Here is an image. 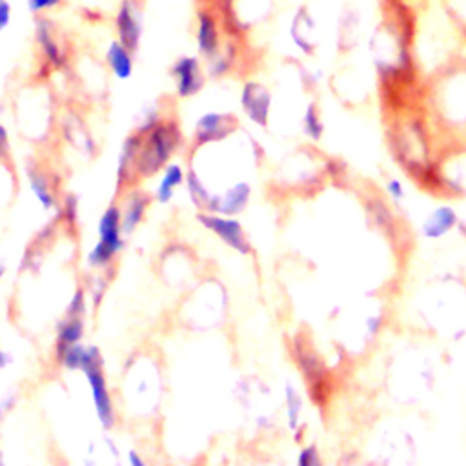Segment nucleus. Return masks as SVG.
I'll use <instances>...</instances> for the list:
<instances>
[{"label":"nucleus","mask_w":466,"mask_h":466,"mask_svg":"<svg viewBox=\"0 0 466 466\" xmlns=\"http://www.w3.org/2000/svg\"><path fill=\"white\" fill-rule=\"evenodd\" d=\"M9 362H11V355L5 353L4 350H0V371L5 370L9 366Z\"/></svg>","instance_id":"nucleus-40"},{"label":"nucleus","mask_w":466,"mask_h":466,"mask_svg":"<svg viewBox=\"0 0 466 466\" xmlns=\"http://www.w3.org/2000/svg\"><path fill=\"white\" fill-rule=\"evenodd\" d=\"M82 373L86 375L91 402H93V408H95V413H96V419H98L100 426L104 430H111L115 426V420H116V411H115V404H113L109 386H107V379H106V373H104V364L91 366V368L84 370Z\"/></svg>","instance_id":"nucleus-6"},{"label":"nucleus","mask_w":466,"mask_h":466,"mask_svg":"<svg viewBox=\"0 0 466 466\" xmlns=\"http://www.w3.org/2000/svg\"><path fill=\"white\" fill-rule=\"evenodd\" d=\"M182 144V133L173 118H162L151 131L142 135V147L137 158V177L149 178L171 162Z\"/></svg>","instance_id":"nucleus-3"},{"label":"nucleus","mask_w":466,"mask_h":466,"mask_svg":"<svg viewBox=\"0 0 466 466\" xmlns=\"http://www.w3.org/2000/svg\"><path fill=\"white\" fill-rule=\"evenodd\" d=\"M273 96L268 86L258 80L244 82L240 89V107L248 120L258 127H268Z\"/></svg>","instance_id":"nucleus-8"},{"label":"nucleus","mask_w":466,"mask_h":466,"mask_svg":"<svg viewBox=\"0 0 466 466\" xmlns=\"http://www.w3.org/2000/svg\"><path fill=\"white\" fill-rule=\"evenodd\" d=\"M58 215L66 222V226H76L78 220V198L73 193H67L58 204Z\"/></svg>","instance_id":"nucleus-31"},{"label":"nucleus","mask_w":466,"mask_h":466,"mask_svg":"<svg viewBox=\"0 0 466 466\" xmlns=\"http://www.w3.org/2000/svg\"><path fill=\"white\" fill-rule=\"evenodd\" d=\"M297 464L299 466H320L322 464V453L320 448L315 442L302 444L297 451Z\"/></svg>","instance_id":"nucleus-32"},{"label":"nucleus","mask_w":466,"mask_h":466,"mask_svg":"<svg viewBox=\"0 0 466 466\" xmlns=\"http://www.w3.org/2000/svg\"><path fill=\"white\" fill-rule=\"evenodd\" d=\"M197 220L204 226L209 233H213L222 244L237 251L238 255H251L253 246L248 238V233L242 222L231 215H220L213 211H198Z\"/></svg>","instance_id":"nucleus-4"},{"label":"nucleus","mask_w":466,"mask_h":466,"mask_svg":"<svg viewBox=\"0 0 466 466\" xmlns=\"http://www.w3.org/2000/svg\"><path fill=\"white\" fill-rule=\"evenodd\" d=\"M149 202H151V197L147 193H144L142 189H131L124 197V206H120L124 235H131L138 228V224L146 217Z\"/></svg>","instance_id":"nucleus-20"},{"label":"nucleus","mask_w":466,"mask_h":466,"mask_svg":"<svg viewBox=\"0 0 466 466\" xmlns=\"http://www.w3.org/2000/svg\"><path fill=\"white\" fill-rule=\"evenodd\" d=\"M204 67L198 56L184 55L171 66L175 93L178 98H191L204 87Z\"/></svg>","instance_id":"nucleus-10"},{"label":"nucleus","mask_w":466,"mask_h":466,"mask_svg":"<svg viewBox=\"0 0 466 466\" xmlns=\"http://www.w3.org/2000/svg\"><path fill=\"white\" fill-rule=\"evenodd\" d=\"M235 129H237V118L231 113H218V111L204 113L195 122V129H193L195 147L220 142L226 137H229Z\"/></svg>","instance_id":"nucleus-11"},{"label":"nucleus","mask_w":466,"mask_h":466,"mask_svg":"<svg viewBox=\"0 0 466 466\" xmlns=\"http://www.w3.org/2000/svg\"><path fill=\"white\" fill-rule=\"evenodd\" d=\"M9 155V135L5 127L0 124V162H5Z\"/></svg>","instance_id":"nucleus-37"},{"label":"nucleus","mask_w":466,"mask_h":466,"mask_svg":"<svg viewBox=\"0 0 466 466\" xmlns=\"http://www.w3.org/2000/svg\"><path fill=\"white\" fill-rule=\"evenodd\" d=\"M382 191H384L388 202H390L393 208H402L404 202L408 200L406 184H404L402 178H399V177H395V175H390V177L384 178Z\"/></svg>","instance_id":"nucleus-28"},{"label":"nucleus","mask_w":466,"mask_h":466,"mask_svg":"<svg viewBox=\"0 0 466 466\" xmlns=\"http://www.w3.org/2000/svg\"><path fill=\"white\" fill-rule=\"evenodd\" d=\"M5 275V264L2 262V258H0V279Z\"/></svg>","instance_id":"nucleus-42"},{"label":"nucleus","mask_w":466,"mask_h":466,"mask_svg":"<svg viewBox=\"0 0 466 466\" xmlns=\"http://www.w3.org/2000/svg\"><path fill=\"white\" fill-rule=\"evenodd\" d=\"M127 462H129L131 466H144V464H146V461L142 459V455H140L137 450H129V451H127Z\"/></svg>","instance_id":"nucleus-39"},{"label":"nucleus","mask_w":466,"mask_h":466,"mask_svg":"<svg viewBox=\"0 0 466 466\" xmlns=\"http://www.w3.org/2000/svg\"><path fill=\"white\" fill-rule=\"evenodd\" d=\"M289 40L304 56H313L319 47V25L308 5H300L289 22Z\"/></svg>","instance_id":"nucleus-12"},{"label":"nucleus","mask_w":466,"mask_h":466,"mask_svg":"<svg viewBox=\"0 0 466 466\" xmlns=\"http://www.w3.org/2000/svg\"><path fill=\"white\" fill-rule=\"evenodd\" d=\"M444 16L466 40V0H439Z\"/></svg>","instance_id":"nucleus-27"},{"label":"nucleus","mask_w":466,"mask_h":466,"mask_svg":"<svg viewBox=\"0 0 466 466\" xmlns=\"http://www.w3.org/2000/svg\"><path fill=\"white\" fill-rule=\"evenodd\" d=\"M106 289H107V279L102 277V275H93L89 277V286H87V293H89V299L93 302V306H98L106 295Z\"/></svg>","instance_id":"nucleus-34"},{"label":"nucleus","mask_w":466,"mask_h":466,"mask_svg":"<svg viewBox=\"0 0 466 466\" xmlns=\"http://www.w3.org/2000/svg\"><path fill=\"white\" fill-rule=\"evenodd\" d=\"M109 251L118 255L124 249V231H122V208L118 204H109L98 218V240Z\"/></svg>","instance_id":"nucleus-16"},{"label":"nucleus","mask_w":466,"mask_h":466,"mask_svg":"<svg viewBox=\"0 0 466 466\" xmlns=\"http://www.w3.org/2000/svg\"><path fill=\"white\" fill-rule=\"evenodd\" d=\"M300 129H302V135L317 144L322 140L324 137V131H326V124H324V116H322V109L320 106L317 104V100H309L302 111V116H300Z\"/></svg>","instance_id":"nucleus-25"},{"label":"nucleus","mask_w":466,"mask_h":466,"mask_svg":"<svg viewBox=\"0 0 466 466\" xmlns=\"http://www.w3.org/2000/svg\"><path fill=\"white\" fill-rule=\"evenodd\" d=\"M27 182L29 189L35 197V200L44 208V209H58V200L55 195V186L51 182V177L40 169V167H27Z\"/></svg>","instance_id":"nucleus-22"},{"label":"nucleus","mask_w":466,"mask_h":466,"mask_svg":"<svg viewBox=\"0 0 466 466\" xmlns=\"http://www.w3.org/2000/svg\"><path fill=\"white\" fill-rule=\"evenodd\" d=\"M106 64L115 78L127 80L133 75L135 62H133V51L127 49L122 42L111 40L106 49Z\"/></svg>","instance_id":"nucleus-23"},{"label":"nucleus","mask_w":466,"mask_h":466,"mask_svg":"<svg viewBox=\"0 0 466 466\" xmlns=\"http://www.w3.org/2000/svg\"><path fill=\"white\" fill-rule=\"evenodd\" d=\"M115 253L113 251H109L106 246H102L100 242H96L91 249H89V253H87V257H86V262H87V266L91 268V269H107L111 264H113V260H115Z\"/></svg>","instance_id":"nucleus-30"},{"label":"nucleus","mask_w":466,"mask_h":466,"mask_svg":"<svg viewBox=\"0 0 466 466\" xmlns=\"http://www.w3.org/2000/svg\"><path fill=\"white\" fill-rule=\"evenodd\" d=\"M184 184L187 187L186 191H187V197L191 198V202L195 206H198L200 211H209L215 193H211V189L204 184V180L198 177V173L193 167L187 169Z\"/></svg>","instance_id":"nucleus-26"},{"label":"nucleus","mask_w":466,"mask_h":466,"mask_svg":"<svg viewBox=\"0 0 466 466\" xmlns=\"http://www.w3.org/2000/svg\"><path fill=\"white\" fill-rule=\"evenodd\" d=\"M104 441H106V444H107V448H109V451H111V453H113V455H115V457H118V451H120V450H118V446H116V444H115V442H113V439H111V437H109V439H107V437H106V439H104Z\"/></svg>","instance_id":"nucleus-41"},{"label":"nucleus","mask_w":466,"mask_h":466,"mask_svg":"<svg viewBox=\"0 0 466 466\" xmlns=\"http://www.w3.org/2000/svg\"><path fill=\"white\" fill-rule=\"evenodd\" d=\"M86 313H87V291L84 288H78V289H75V293L71 295V299L66 306V315L86 319Z\"/></svg>","instance_id":"nucleus-33"},{"label":"nucleus","mask_w":466,"mask_h":466,"mask_svg":"<svg viewBox=\"0 0 466 466\" xmlns=\"http://www.w3.org/2000/svg\"><path fill=\"white\" fill-rule=\"evenodd\" d=\"M15 402H16V395L15 393H9V395L0 399V420L13 410Z\"/></svg>","instance_id":"nucleus-38"},{"label":"nucleus","mask_w":466,"mask_h":466,"mask_svg":"<svg viewBox=\"0 0 466 466\" xmlns=\"http://www.w3.org/2000/svg\"><path fill=\"white\" fill-rule=\"evenodd\" d=\"M251 193H253V189H251L249 182L237 180L235 184L226 187L222 193L213 195V202H211L209 211L235 217V215H238L240 211H244L248 208Z\"/></svg>","instance_id":"nucleus-15"},{"label":"nucleus","mask_w":466,"mask_h":466,"mask_svg":"<svg viewBox=\"0 0 466 466\" xmlns=\"http://www.w3.org/2000/svg\"><path fill=\"white\" fill-rule=\"evenodd\" d=\"M422 102L430 120L444 131L466 129V58L457 60L428 76Z\"/></svg>","instance_id":"nucleus-2"},{"label":"nucleus","mask_w":466,"mask_h":466,"mask_svg":"<svg viewBox=\"0 0 466 466\" xmlns=\"http://www.w3.org/2000/svg\"><path fill=\"white\" fill-rule=\"evenodd\" d=\"M55 360L69 371H84L91 366L104 364V357L96 346H86L82 342L71 344L55 355Z\"/></svg>","instance_id":"nucleus-18"},{"label":"nucleus","mask_w":466,"mask_h":466,"mask_svg":"<svg viewBox=\"0 0 466 466\" xmlns=\"http://www.w3.org/2000/svg\"><path fill=\"white\" fill-rule=\"evenodd\" d=\"M142 147V135L133 131L129 133L120 147L118 158H116V187H126L138 180L137 177V158Z\"/></svg>","instance_id":"nucleus-17"},{"label":"nucleus","mask_w":466,"mask_h":466,"mask_svg":"<svg viewBox=\"0 0 466 466\" xmlns=\"http://www.w3.org/2000/svg\"><path fill=\"white\" fill-rule=\"evenodd\" d=\"M360 38H362V13L355 5L348 4L339 13V20H337L335 40H337L339 53L342 55L351 53L360 44Z\"/></svg>","instance_id":"nucleus-14"},{"label":"nucleus","mask_w":466,"mask_h":466,"mask_svg":"<svg viewBox=\"0 0 466 466\" xmlns=\"http://www.w3.org/2000/svg\"><path fill=\"white\" fill-rule=\"evenodd\" d=\"M459 226H461V217L457 208L453 204L442 202V204H435L420 218L419 235L426 242H441L448 235H451Z\"/></svg>","instance_id":"nucleus-7"},{"label":"nucleus","mask_w":466,"mask_h":466,"mask_svg":"<svg viewBox=\"0 0 466 466\" xmlns=\"http://www.w3.org/2000/svg\"><path fill=\"white\" fill-rule=\"evenodd\" d=\"M197 49L198 55L208 60L222 47V22L213 5H202L197 11Z\"/></svg>","instance_id":"nucleus-9"},{"label":"nucleus","mask_w":466,"mask_h":466,"mask_svg":"<svg viewBox=\"0 0 466 466\" xmlns=\"http://www.w3.org/2000/svg\"><path fill=\"white\" fill-rule=\"evenodd\" d=\"M84 329H86V320H84V317H67V315H64V319H62V320L58 322V326H56L53 355L60 353L62 350H66V348L71 346V344L82 342Z\"/></svg>","instance_id":"nucleus-24"},{"label":"nucleus","mask_w":466,"mask_h":466,"mask_svg":"<svg viewBox=\"0 0 466 466\" xmlns=\"http://www.w3.org/2000/svg\"><path fill=\"white\" fill-rule=\"evenodd\" d=\"M115 31H116V40L135 53L137 47L140 46V36H142L140 7L137 0H120L118 9L115 13Z\"/></svg>","instance_id":"nucleus-13"},{"label":"nucleus","mask_w":466,"mask_h":466,"mask_svg":"<svg viewBox=\"0 0 466 466\" xmlns=\"http://www.w3.org/2000/svg\"><path fill=\"white\" fill-rule=\"evenodd\" d=\"M282 400H284L286 428L293 433L295 441H299L304 430V397L300 390L288 380L282 390Z\"/></svg>","instance_id":"nucleus-19"},{"label":"nucleus","mask_w":466,"mask_h":466,"mask_svg":"<svg viewBox=\"0 0 466 466\" xmlns=\"http://www.w3.org/2000/svg\"><path fill=\"white\" fill-rule=\"evenodd\" d=\"M11 22V4L7 0H0V31H4Z\"/></svg>","instance_id":"nucleus-36"},{"label":"nucleus","mask_w":466,"mask_h":466,"mask_svg":"<svg viewBox=\"0 0 466 466\" xmlns=\"http://www.w3.org/2000/svg\"><path fill=\"white\" fill-rule=\"evenodd\" d=\"M62 4H64V0H27V9H29V13L38 16V15H46L49 11H55Z\"/></svg>","instance_id":"nucleus-35"},{"label":"nucleus","mask_w":466,"mask_h":466,"mask_svg":"<svg viewBox=\"0 0 466 466\" xmlns=\"http://www.w3.org/2000/svg\"><path fill=\"white\" fill-rule=\"evenodd\" d=\"M186 169L182 167V164L178 162H167L162 169V175L158 178V184L155 187V193H153V198L158 202V204H167L171 202V198L175 197L177 189L186 182Z\"/></svg>","instance_id":"nucleus-21"},{"label":"nucleus","mask_w":466,"mask_h":466,"mask_svg":"<svg viewBox=\"0 0 466 466\" xmlns=\"http://www.w3.org/2000/svg\"><path fill=\"white\" fill-rule=\"evenodd\" d=\"M35 42L40 51L42 67L47 71H58L67 66V49L58 36L55 24L46 15H38L35 18Z\"/></svg>","instance_id":"nucleus-5"},{"label":"nucleus","mask_w":466,"mask_h":466,"mask_svg":"<svg viewBox=\"0 0 466 466\" xmlns=\"http://www.w3.org/2000/svg\"><path fill=\"white\" fill-rule=\"evenodd\" d=\"M384 324H386V313L382 309H373V311L366 313L364 319H362V339H364V342L375 340L380 335Z\"/></svg>","instance_id":"nucleus-29"},{"label":"nucleus","mask_w":466,"mask_h":466,"mask_svg":"<svg viewBox=\"0 0 466 466\" xmlns=\"http://www.w3.org/2000/svg\"><path fill=\"white\" fill-rule=\"evenodd\" d=\"M388 142L397 164L420 186L430 187L435 166L430 116L413 106L391 111Z\"/></svg>","instance_id":"nucleus-1"}]
</instances>
